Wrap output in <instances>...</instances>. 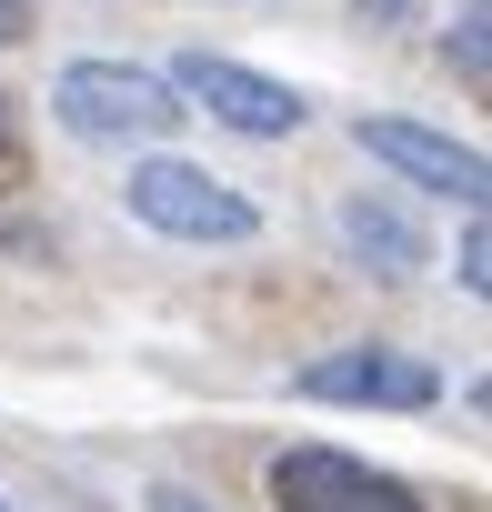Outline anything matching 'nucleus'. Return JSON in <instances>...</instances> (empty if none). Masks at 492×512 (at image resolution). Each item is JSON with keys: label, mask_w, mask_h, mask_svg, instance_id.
<instances>
[{"label": "nucleus", "mask_w": 492, "mask_h": 512, "mask_svg": "<svg viewBox=\"0 0 492 512\" xmlns=\"http://www.w3.org/2000/svg\"><path fill=\"white\" fill-rule=\"evenodd\" d=\"M51 111H61L71 141H101V151H161L191 121L171 71H141V61H71L51 81Z\"/></svg>", "instance_id": "1"}, {"label": "nucleus", "mask_w": 492, "mask_h": 512, "mask_svg": "<svg viewBox=\"0 0 492 512\" xmlns=\"http://www.w3.org/2000/svg\"><path fill=\"white\" fill-rule=\"evenodd\" d=\"M121 201H131V221H151L161 241H262V201L252 191H231L221 171H201V161H171V151H141L131 161V181H121Z\"/></svg>", "instance_id": "2"}, {"label": "nucleus", "mask_w": 492, "mask_h": 512, "mask_svg": "<svg viewBox=\"0 0 492 512\" xmlns=\"http://www.w3.org/2000/svg\"><path fill=\"white\" fill-rule=\"evenodd\" d=\"M171 91L191 101V121L211 111V121L241 131V141H292V131L312 121L292 81H272V71H252V61H231V51H181V61H171Z\"/></svg>", "instance_id": "3"}, {"label": "nucleus", "mask_w": 492, "mask_h": 512, "mask_svg": "<svg viewBox=\"0 0 492 512\" xmlns=\"http://www.w3.org/2000/svg\"><path fill=\"white\" fill-rule=\"evenodd\" d=\"M302 402H352V412H432L442 402V372L392 352V342H352V352H322L292 372Z\"/></svg>", "instance_id": "4"}, {"label": "nucleus", "mask_w": 492, "mask_h": 512, "mask_svg": "<svg viewBox=\"0 0 492 512\" xmlns=\"http://www.w3.org/2000/svg\"><path fill=\"white\" fill-rule=\"evenodd\" d=\"M272 502L282 512H422L402 472H372L362 452H332V442H292L272 462Z\"/></svg>", "instance_id": "5"}, {"label": "nucleus", "mask_w": 492, "mask_h": 512, "mask_svg": "<svg viewBox=\"0 0 492 512\" xmlns=\"http://www.w3.org/2000/svg\"><path fill=\"white\" fill-rule=\"evenodd\" d=\"M352 141H362V161H382L392 181H412V191H442V201H462V211H482V191H492L482 151H472V141H452V131H422V121L362 111V121H352Z\"/></svg>", "instance_id": "6"}, {"label": "nucleus", "mask_w": 492, "mask_h": 512, "mask_svg": "<svg viewBox=\"0 0 492 512\" xmlns=\"http://www.w3.org/2000/svg\"><path fill=\"white\" fill-rule=\"evenodd\" d=\"M332 241L352 251L362 272H382V282H412V272H432V241H422V221H412L392 191H352V201L332 211Z\"/></svg>", "instance_id": "7"}, {"label": "nucleus", "mask_w": 492, "mask_h": 512, "mask_svg": "<svg viewBox=\"0 0 492 512\" xmlns=\"http://www.w3.org/2000/svg\"><path fill=\"white\" fill-rule=\"evenodd\" d=\"M482 31H492V21H482V11H462V21H452V41H442V51L462 61V81H472V91L492 81V41H482Z\"/></svg>", "instance_id": "8"}, {"label": "nucleus", "mask_w": 492, "mask_h": 512, "mask_svg": "<svg viewBox=\"0 0 492 512\" xmlns=\"http://www.w3.org/2000/svg\"><path fill=\"white\" fill-rule=\"evenodd\" d=\"M452 282H462V292H472V302H482V292H492V241H482V221H472V231H462V272H452Z\"/></svg>", "instance_id": "9"}, {"label": "nucleus", "mask_w": 492, "mask_h": 512, "mask_svg": "<svg viewBox=\"0 0 492 512\" xmlns=\"http://www.w3.org/2000/svg\"><path fill=\"white\" fill-rule=\"evenodd\" d=\"M151 512H221V502L191 492V482H151Z\"/></svg>", "instance_id": "10"}, {"label": "nucleus", "mask_w": 492, "mask_h": 512, "mask_svg": "<svg viewBox=\"0 0 492 512\" xmlns=\"http://www.w3.org/2000/svg\"><path fill=\"white\" fill-rule=\"evenodd\" d=\"M21 31H31V11H21V0H0V51H11Z\"/></svg>", "instance_id": "11"}, {"label": "nucleus", "mask_w": 492, "mask_h": 512, "mask_svg": "<svg viewBox=\"0 0 492 512\" xmlns=\"http://www.w3.org/2000/svg\"><path fill=\"white\" fill-rule=\"evenodd\" d=\"M362 11H372V21H412V0H362Z\"/></svg>", "instance_id": "12"}, {"label": "nucleus", "mask_w": 492, "mask_h": 512, "mask_svg": "<svg viewBox=\"0 0 492 512\" xmlns=\"http://www.w3.org/2000/svg\"><path fill=\"white\" fill-rule=\"evenodd\" d=\"M0 512H21V502H0Z\"/></svg>", "instance_id": "13"}]
</instances>
